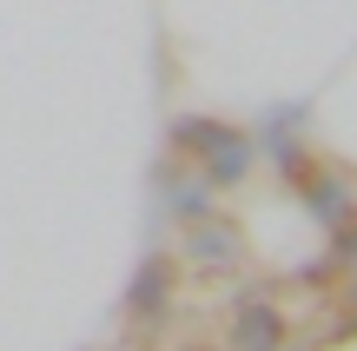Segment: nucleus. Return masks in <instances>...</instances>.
Returning <instances> with one entry per match:
<instances>
[{"label":"nucleus","instance_id":"3","mask_svg":"<svg viewBox=\"0 0 357 351\" xmlns=\"http://www.w3.org/2000/svg\"><path fill=\"white\" fill-rule=\"evenodd\" d=\"M305 199H311V212H324V225H344L351 219V199H344V186H337L331 172H318V179L305 186Z\"/></svg>","mask_w":357,"mask_h":351},{"label":"nucleus","instance_id":"1","mask_svg":"<svg viewBox=\"0 0 357 351\" xmlns=\"http://www.w3.org/2000/svg\"><path fill=\"white\" fill-rule=\"evenodd\" d=\"M278 345H284V318L265 299H245L238 325H231V351H278Z\"/></svg>","mask_w":357,"mask_h":351},{"label":"nucleus","instance_id":"7","mask_svg":"<svg viewBox=\"0 0 357 351\" xmlns=\"http://www.w3.org/2000/svg\"><path fill=\"white\" fill-rule=\"evenodd\" d=\"M192 351H199V345H192Z\"/></svg>","mask_w":357,"mask_h":351},{"label":"nucleus","instance_id":"2","mask_svg":"<svg viewBox=\"0 0 357 351\" xmlns=\"http://www.w3.org/2000/svg\"><path fill=\"white\" fill-rule=\"evenodd\" d=\"M166 299H172V265L166 259H146L139 278H132V292H126V312L139 318V325H153V318L166 312Z\"/></svg>","mask_w":357,"mask_h":351},{"label":"nucleus","instance_id":"6","mask_svg":"<svg viewBox=\"0 0 357 351\" xmlns=\"http://www.w3.org/2000/svg\"><path fill=\"white\" fill-rule=\"evenodd\" d=\"M351 325H357V318H351Z\"/></svg>","mask_w":357,"mask_h":351},{"label":"nucleus","instance_id":"5","mask_svg":"<svg viewBox=\"0 0 357 351\" xmlns=\"http://www.w3.org/2000/svg\"><path fill=\"white\" fill-rule=\"evenodd\" d=\"M351 259H357V219L337 225V259H331V265H351Z\"/></svg>","mask_w":357,"mask_h":351},{"label":"nucleus","instance_id":"4","mask_svg":"<svg viewBox=\"0 0 357 351\" xmlns=\"http://www.w3.org/2000/svg\"><path fill=\"white\" fill-rule=\"evenodd\" d=\"M192 252L231 265V259H238V239H231V225H192Z\"/></svg>","mask_w":357,"mask_h":351}]
</instances>
